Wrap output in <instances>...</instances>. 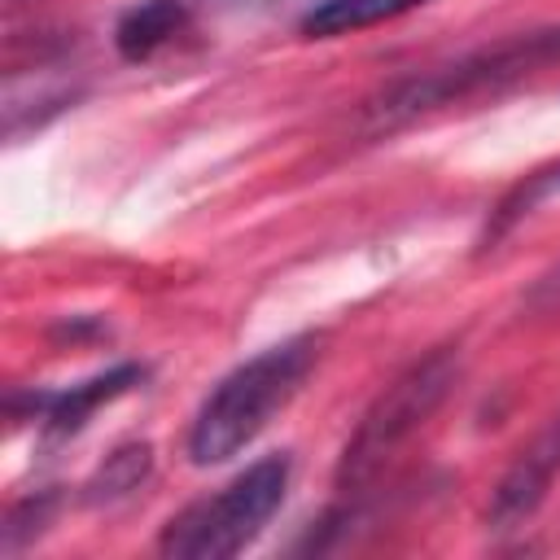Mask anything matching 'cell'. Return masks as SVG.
<instances>
[{
	"label": "cell",
	"mask_w": 560,
	"mask_h": 560,
	"mask_svg": "<svg viewBox=\"0 0 560 560\" xmlns=\"http://www.w3.org/2000/svg\"><path fill=\"white\" fill-rule=\"evenodd\" d=\"M319 341L311 332L284 337L241 368H232L197 407L192 429H188V459L192 464H228L241 455L267 424L271 416L302 389L306 372L315 368Z\"/></svg>",
	"instance_id": "6da1fadb"
},
{
	"label": "cell",
	"mask_w": 560,
	"mask_h": 560,
	"mask_svg": "<svg viewBox=\"0 0 560 560\" xmlns=\"http://www.w3.org/2000/svg\"><path fill=\"white\" fill-rule=\"evenodd\" d=\"M560 61V26L547 31H529V35H508L490 48H477L451 66H433L424 74H407L398 83H389L381 96H372L363 105V122L368 131H394L407 127L433 109L472 101L481 92H499L516 79H529L534 70Z\"/></svg>",
	"instance_id": "7a4b0ae2"
},
{
	"label": "cell",
	"mask_w": 560,
	"mask_h": 560,
	"mask_svg": "<svg viewBox=\"0 0 560 560\" xmlns=\"http://www.w3.org/2000/svg\"><path fill=\"white\" fill-rule=\"evenodd\" d=\"M289 455H262L245 472H236L219 494L184 508L162 529L158 551L175 560H228L245 551L262 525L276 516L289 490Z\"/></svg>",
	"instance_id": "3957f363"
},
{
	"label": "cell",
	"mask_w": 560,
	"mask_h": 560,
	"mask_svg": "<svg viewBox=\"0 0 560 560\" xmlns=\"http://www.w3.org/2000/svg\"><path fill=\"white\" fill-rule=\"evenodd\" d=\"M451 381H455V354H446V350L411 363L368 407V416L359 420L354 438L346 442V455H341V468H337L341 490H359L363 481H372L376 468L433 416V407L446 398Z\"/></svg>",
	"instance_id": "277c9868"
},
{
	"label": "cell",
	"mask_w": 560,
	"mask_h": 560,
	"mask_svg": "<svg viewBox=\"0 0 560 560\" xmlns=\"http://www.w3.org/2000/svg\"><path fill=\"white\" fill-rule=\"evenodd\" d=\"M140 381H144V368H140V363H118V368H109V372H96V376L70 385V389L35 394V398H31V411H35V420H39V429H44L48 442H66V438H74V433L88 424V416H92L96 407L122 398V394H127L131 385H140Z\"/></svg>",
	"instance_id": "5b68a950"
},
{
	"label": "cell",
	"mask_w": 560,
	"mask_h": 560,
	"mask_svg": "<svg viewBox=\"0 0 560 560\" xmlns=\"http://www.w3.org/2000/svg\"><path fill=\"white\" fill-rule=\"evenodd\" d=\"M556 472H560V420L529 451H521V459L508 468V477L499 481V490L490 499V521L494 525L525 521L542 503V494H547V486H551Z\"/></svg>",
	"instance_id": "8992f818"
},
{
	"label": "cell",
	"mask_w": 560,
	"mask_h": 560,
	"mask_svg": "<svg viewBox=\"0 0 560 560\" xmlns=\"http://www.w3.org/2000/svg\"><path fill=\"white\" fill-rule=\"evenodd\" d=\"M188 26V0H136L114 22V44L127 61H149Z\"/></svg>",
	"instance_id": "52a82bcc"
},
{
	"label": "cell",
	"mask_w": 560,
	"mask_h": 560,
	"mask_svg": "<svg viewBox=\"0 0 560 560\" xmlns=\"http://www.w3.org/2000/svg\"><path fill=\"white\" fill-rule=\"evenodd\" d=\"M420 4H429V0H315L298 26L311 39H332V35H350V31H363L376 22H394Z\"/></svg>",
	"instance_id": "ba28073f"
},
{
	"label": "cell",
	"mask_w": 560,
	"mask_h": 560,
	"mask_svg": "<svg viewBox=\"0 0 560 560\" xmlns=\"http://www.w3.org/2000/svg\"><path fill=\"white\" fill-rule=\"evenodd\" d=\"M153 468V446L149 442H122L118 451L105 455V464L88 477L83 486V499L88 503H114L122 494H131Z\"/></svg>",
	"instance_id": "9c48e42d"
},
{
	"label": "cell",
	"mask_w": 560,
	"mask_h": 560,
	"mask_svg": "<svg viewBox=\"0 0 560 560\" xmlns=\"http://www.w3.org/2000/svg\"><path fill=\"white\" fill-rule=\"evenodd\" d=\"M52 508H57V494H52V490H39V494L13 503L9 516H4V529H0V534H4V551H18L31 534H39V529L48 525Z\"/></svg>",
	"instance_id": "30bf717a"
},
{
	"label": "cell",
	"mask_w": 560,
	"mask_h": 560,
	"mask_svg": "<svg viewBox=\"0 0 560 560\" xmlns=\"http://www.w3.org/2000/svg\"><path fill=\"white\" fill-rule=\"evenodd\" d=\"M560 192V162L556 166H542V171H534L503 206H499V214H494V232H503L508 223H516L521 214H529L538 201H547V197H556Z\"/></svg>",
	"instance_id": "8fae6325"
},
{
	"label": "cell",
	"mask_w": 560,
	"mask_h": 560,
	"mask_svg": "<svg viewBox=\"0 0 560 560\" xmlns=\"http://www.w3.org/2000/svg\"><path fill=\"white\" fill-rule=\"evenodd\" d=\"M232 4H249V0H232Z\"/></svg>",
	"instance_id": "7c38bea8"
}]
</instances>
